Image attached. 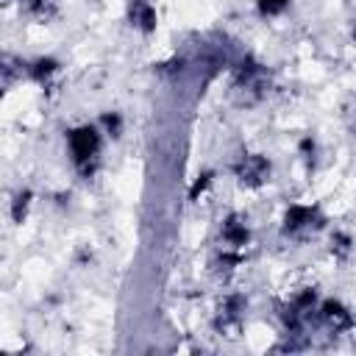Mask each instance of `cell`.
<instances>
[{
	"instance_id": "1",
	"label": "cell",
	"mask_w": 356,
	"mask_h": 356,
	"mask_svg": "<svg viewBox=\"0 0 356 356\" xmlns=\"http://www.w3.org/2000/svg\"><path fill=\"white\" fill-rule=\"evenodd\" d=\"M67 142H70L72 161H75L83 172H89V161L95 159V153H97V147H100V136H97V131H95L92 125L72 128L70 136H67Z\"/></svg>"
},
{
	"instance_id": "2",
	"label": "cell",
	"mask_w": 356,
	"mask_h": 356,
	"mask_svg": "<svg viewBox=\"0 0 356 356\" xmlns=\"http://www.w3.org/2000/svg\"><path fill=\"white\" fill-rule=\"evenodd\" d=\"M234 172L239 178V184H245V186H261L270 178V161L259 153H248L236 161Z\"/></svg>"
},
{
	"instance_id": "3",
	"label": "cell",
	"mask_w": 356,
	"mask_h": 356,
	"mask_svg": "<svg viewBox=\"0 0 356 356\" xmlns=\"http://www.w3.org/2000/svg\"><path fill=\"white\" fill-rule=\"evenodd\" d=\"M314 217H317V209H312V206H289L284 214V234H295V231L312 225Z\"/></svg>"
},
{
	"instance_id": "4",
	"label": "cell",
	"mask_w": 356,
	"mask_h": 356,
	"mask_svg": "<svg viewBox=\"0 0 356 356\" xmlns=\"http://www.w3.org/2000/svg\"><path fill=\"white\" fill-rule=\"evenodd\" d=\"M128 17H131V22H134L139 31H145V33H150V31L156 28V8H153L147 0H134L131 8H128Z\"/></svg>"
},
{
	"instance_id": "5",
	"label": "cell",
	"mask_w": 356,
	"mask_h": 356,
	"mask_svg": "<svg viewBox=\"0 0 356 356\" xmlns=\"http://www.w3.org/2000/svg\"><path fill=\"white\" fill-rule=\"evenodd\" d=\"M323 320H325L328 325H334V331H345V328L353 325L350 312H348L342 303H337V300H325V303H323Z\"/></svg>"
},
{
	"instance_id": "6",
	"label": "cell",
	"mask_w": 356,
	"mask_h": 356,
	"mask_svg": "<svg viewBox=\"0 0 356 356\" xmlns=\"http://www.w3.org/2000/svg\"><path fill=\"white\" fill-rule=\"evenodd\" d=\"M222 239L225 242H231V245H245L248 239H250V234H248V228H245V222L236 217V214H231L225 222H222Z\"/></svg>"
},
{
	"instance_id": "7",
	"label": "cell",
	"mask_w": 356,
	"mask_h": 356,
	"mask_svg": "<svg viewBox=\"0 0 356 356\" xmlns=\"http://www.w3.org/2000/svg\"><path fill=\"white\" fill-rule=\"evenodd\" d=\"M56 70H58V61H56V58H39V61H33L31 75H33L36 81H44V78L53 75Z\"/></svg>"
},
{
	"instance_id": "8",
	"label": "cell",
	"mask_w": 356,
	"mask_h": 356,
	"mask_svg": "<svg viewBox=\"0 0 356 356\" xmlns=\"http://www.w3.org/2000/svg\"><path fill=\"white\" fill-rule=\"evenodd\" d=\"M28 200H31V192L25 189V192H19L17 197H14V209H11V214H14V222H22V217H25V209H28Z\"/></svg>"
},
{
	"instance_id": "9",
	"label": "cell",
	"mask_w": 356,
	"mask_h": 356,
	"mask_svg": "<svg viewBox=\"0 0 356 356\" xmlns=\"http://www.w3.org/2000/svg\"><path fill=\"white\" fill-rule=\"evenodd\" d=\"M286 3L289 0H259V11L264 17H275V14H281L286 8Z\"/></svg>"
},
{
	"instance_id": "10",
	"label": "cell",
	"mask_w": 356,
	"mask_h": 356,
	"mask_svg": "<svg viewBox=\"0 0 356 356\" xmlns=\"http://www.w3.org/2000/svg\"><path fill=\"white\" fill-rule=\"evenodd\" d=\"M103 125H106V131H108L111 136H120L122 120H120V114H117V111H111V114H103Z\"/></svg>"
},
{
	"instance_id": "11",
	"label": "cell",
	"mask_w": 356,
	"mask_h": 356,
	"mask_svg": "<svg viewBox=\"0 0 356 356\" xmlns=\"http://www.w3.org/2000/svg\"><path fill=\"white\" fill-rule=\"evenodd\" d=\"M209 184H211V172H200V175H197V181H195V184H192V189H189V200H197V195H200Z\"/></svg>"
},
{
	"instance_id": "12",
	"label": "cell",
	"mask_w": 356,
	"mask_h": 356,
	"mask_svg": "<svg viewBox=\"0 0 356 356\" xmlns=\"http://www.w3.org/2000/svg\"><path fill=\"white\" fill-rule=\"evenodd\" d=\"M242 309H245V298H242V295H231L228 303H225V314H228V317H239Z\"/></svg>"
},
{
	"instance_id": "13",
	"label": "cell",
	"mask_w": 356,
	"mask_h": 356,
	"mask_svg": "<svg viewBox=\"0 0 356 356\" xmlns=\"http://www.w3.org/2000/svg\"><path fill=\"white\" fill-rule=\"evenodd\" d=\"M334 242H337L339 253H348V248H350V236L348 234H334Z\"/></svg>"
},
{
	"instance_id": "14",
	"label": "cell",
	"mask_w": 356,
	"mask_h": 356,
	"mask_svg": "<svg viewBox=\"0 0 356 356\" xmlns=\"http://www.w3.org/2000/svg\"><path fill=\"white\" fill-rule=\"evenodd\" d=\"M353 36H356V31H353Z\"/></svg>"
}]
</instances>
